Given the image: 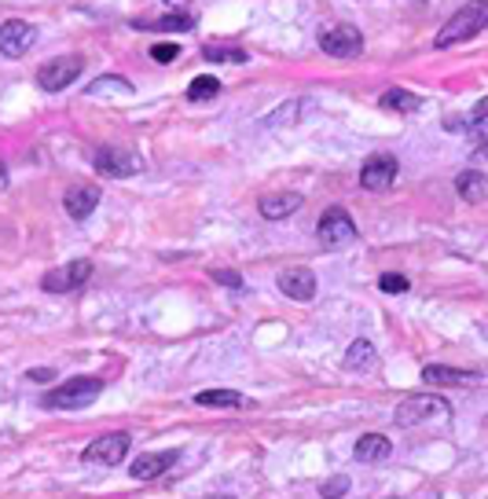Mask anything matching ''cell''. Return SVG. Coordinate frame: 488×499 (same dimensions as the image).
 <instances>
[{"label": "cell", "mask_w": 488, "mask_h": 499, "mask_svg": "<svg viewBox=\"0 0 488 499\" xmlns=\"http://www.w3.org/2000/svg\"><path fill=\"white\" fill-rule=\"evenodd\" d=\"M422 382H433V386H473V382H481V375L477 371H462V367L426 364L422 367Z\"/></svg>", "instance_id": "obj_15"}, {"label": "cell", "mask_w": 488, "mask_h": 499, "mask_svg": "<svg viewBox=\"0 0 488 499\" xmlns=\"http://www.w3.org/2000/svg\"><path fill=\"white\" fill-rule=\"evenodd\" d=\"M353 455H356V462H382V459L393 455V441H389L386 433H364V437L356 441Z\"/></svg>", "instance_id": "obj_16"}, {"label": "cell", "mask_w": 488, "mask_h": 499, "mask_svg": "<svg viewBox=\"0 0 488 499\" xmlns=\"http://www.w3.org/2000/svg\"><path fill=\"white\" fill-rule=\"evenodd\" d=\"M378 287H382V294H408V276H397V272H386L382 280H378Z\"/></svg>", "instance_id": "obj_26"}, {"label": "cell", "mask_w": 488, "mask_h": 499, "mask_svg": "<svg viewBox=\"0 0 488 499\" xmlns=\"http://www.w3.org/2000/svg\"><path fill=\"white\" fill-rule=\"evenodd\" d=\"M276 287L287 298H294V302H313L316 298V276H313V269H287V272L276 276Z\"/></svg>", "instance_id": "obj_12"}, {"label": "cell", "mask_w": 488, "mask_h": 499, "mask_svg": "<svg viewBox=\"0 0 488 499\" xmlns=\"http://www.w3.org/2000/svg\"><path fill=\"white\" fill-rule=\"evenodd\" d=\"M89 280H92V261H70V265L56 269V272H45V276H41V287H45L48 294H74V291L85 287Z\"/></svg>", "instance_id": "obj_7"}, {"label": "cell", "mask_w": 488, "mask_h": 499, "mask_svg": "<svg viewBox=\"0 0 488 499\" xmlns=\"http://www.w3.org/2000/svg\"><path fill=\"white\" fill-rule=\"evenodd\" d=\"M302 195L298 191H283V195H265L261 198V217H269V220H283V217H291V213H298L302 209Z\"/></svg>", "instance_id": "obj_18"}, {"label": "cell", "mask_w": 488, "mask_h": 499, "mask_svg": "<svg viewBox=\"0 0 488 499\" xmlns=\"http://www.w3.org/2000/svg\"><path fill=\"white\" fill-rule=\"evenodd\" d=\"M85 92H89V96H103V92H125V96H129V92H133V81H129V78H96V81H92Z\"/></svg>", "instance_id": "obj_22"}, {"label": "cell", "mask_w": 488, "mask_h": 499, "mask_svg": "<svg viewBox=\"0 0 488 499\" xmlns=\"http://www.w3.org/2000/svg\"><path fill=\"white\" fill-rule=\"evenodd\" d=\"M154 27H158V30H176V34H184V30H195V19H191V16H165V19H158Z\"/></svg>", "instance_id": "obj_27"}, {"label": "cell", "mask_w": 488, "mask_h": 499, "mask_svg": "<svg viewBox=\"0 0 488 499\" xmlns=\"http://www.w3.org/2000/svg\"><path fill=\"white\" fill-rule=\"evenodd\" d=\"M195 404L198 408H250V400L235 393V389H206V393H195Z\"/></svg>", "instance_id": "obj_19"}, {"label": "cell", "mask_w": 488, "mask_h": 499, "mask_svg": "<svg viewBox=\"0 0 488 499\" xmlns=\"http://www.w3.org/2000/svg\"><path fill=\"white\" fill-rule=\"evenodd\" d=\"M81 70H85V59H81V56L52 59V63H45V67L37 70V89H45V92H63V89H70V85L81 78Z\"/></svg>", "instance_id": "obj_4"}, {"label": "cell", "mask_w": 488, "mask_h": 499, "mask_svg": "<svg viewBox=\"0 0 488 499\" xmlns=\"http://www.w3.org/2000/svg\"><path fill=\"white\" fill-rule=\"evenodd\" d=\"M320 48L327 56H334V59H353V56L364 52V37H360L356 27H331V30L320 34Z\"/></svg>", "instance_id": "obj_10"}, {"label": "cell", "mask_w": 488, "mask_h": 499, "mask_svg": "<svg viewBox=\"0 0 488 499\" xmlns=\"http://www.w3.org/2000/svg\"><path fill=\"white\" fill-rule=\"evenodd\" d=\"M448 415V400L440 397H430V393H419V397H408L400 408H397V426H419V422H430V419H440Z\"/></svg>", "instance_id": "obj_5"}, {"label": "cell", "mask_w": 488, "mask_h": 499, "mask_svg": "<svg viewBox=\"0 0 488 499\" xmlns=\"http://www.w3.org/2000/svg\"><path fill=\"white\" fill-rule=\"evenodd\" d=\"M316 239H320L324 250H342V246H349L356 239V224L342 206H331L316 224Z\"/></svg>", "instance_id": "obj_3"}, {"label": "cell", "mask_w": 488, "mask_h": 499, "mask_svg": "<svg viewBox=\"0 0 488 499\" xmlns=\"http://www.w3.org/2000/svg\"><path fill=\"white\" fill-rule=\"evenodd\" d=\"M27 378H37V382H45V378H56V371H45V367H41V371H27Z\"/></svg>", "instance_id": "obj_31"}, {"label": "cell", "mask_w": 488, "mask_h": 499, "mask_svg": "<svg viewBox=\"0 0 488 499\" xmlns=\"http://www.w3.org/2000/svg\"><path fill=\"white\" fill-rule=\"evenodd\" d=\"M481 30H488V0H466V5L440 27L437 34V48H451L462 45L470 37H477Z\"/></svg>", "instance_id": "obj_1"}, {"label": "cell", "mask_w": 488, "mask_h": 499, "mask_svg": "<svg viewBox=\"0 0 488 499\" xmlns=\"http://www.w3.org/2000/svg\"><path fill=\"white\" fill-rule=\"evenodd\" d=\"M217 283H224V287H231V291H242V276L239 272H228V269H213L209 272Z\"/></svg>", "instance_id": "obj_30"}, {"label": "cell", "mask_w": 488, "mask_h": 499, "mask_svg": "<svg viewBox=\"0 0 488 499\" xmlns=\"http://www.w3.org/2000/svg\"><path fill=\"white\" fill-rule=\"evenodd\" d=\"M125 455H129V433H107V437H96L81 459L92 466H118Z\"/></svg>", "instance_id": "obj_11"}, {"label": "cell", "mask_w": 488, "mask_h": 499, "mask_svg": "<svg viewBox=\"0 0 488 499\" xmlns=\"http://www.w3.org/2000/svg\"><path fill=\"white\" fill-rule=\"evenodd\" d=\"M302 107H309V103H291V107H283V111L269 114V118H265V125H269V129H276V125H283V122H298V111H302Z\"/></svg>", "instance_id": "obj_29"}, {"label": "cell", "mask_w": 488, "mask_h": 499, "mask_svg": "<svg viewBox=\"0 0 488 499\" xmlns=\"http://www.w3.org/2000/svg\"><path fill=\"white\" fill-rule=\"evenodd\" d=\"M375 364V345L367 342V338H356L353 345H349V353H345V367L349 371H367Z\"/></svg>", "instance_id": "obj_21"}, {"label": "cell", "mask_w": 488, "mask_h": 499, "mask_svg": "<svg viewBox=\"0 0 488 499\" xmlns=\"http://www.w3.org/2000/svg\"><path fill=\"white\" fill-rule=\"evenodd\" d=\"M176 459H180V451L176 448H165V451H147V455H140L136 462H133V477L136 481H154V477H162L165 470H173L176 466Z\"/></svg>", "instance_id": "obj_13"}, {"label": "cell", "mask_w": 488, "mask_h": 499, "mask_svg": "<svg viewBox=\"0 0 488 499\" xmlns=\"http://www.w3.org/2000/svg\"><path fill=\"white\" fill-rule=\"evenodd\" d=\"M397 173H400L397 158L386 154V151H378V154H371V158L360 165V187H364V191H389L393 180H397Z\"/></svg>", "instance_id": "obj_6"}, {"label": "cell", "mask_w": 488, "mask_h": 499, "mask_svg": "<svg viewBox=\"0 0 488 499\" xmlns=\"http://www.w3.org/2000/svg\"><path fill=\"white\" fill-rule=\"evenodd\" d=\"M455 191H459V198H466L470 206H488V176H484V173H473V169L459 173V176H455Z\"/></svg>", "instance_id": "obj_17"}, {"label": "cell", "mask_w": 488, "mask_h": 499, "mask_svg": "<svg viewBox=\"0 0 488 499\" xmlns=\"http://www.w3.org/2000/svg\"><path fill=\"white\" fill-rule=\"evenodd\" d=\"M345 492H349V477H345V473L327 477V481L320 484V499H342Z\"/></svg>", "instance_id": "obj_24"}, {"label": "cell", "mask_w": 488, "mask_h": 499, "mask_svg": "<svg viewBox=\"0 0 488 499\" xmlns=\"http://www.w3.org/2000/svg\"><path fill=\"white\" fill-rule=\"evenodd\" d=\"M63 206H67V213H70L74 220H85V217H92L96 206H100V187H96V184H74V187H67Z\"/></svg>", "instance_id": "obj_14"}, {"label": "cell", "mask_w": 488, "mask_h": 499, "mask_svg": "<svg viewBox=\"0 0 488 499\" xmlns=\"http://www.w3.org/2000/svg\"><path fill=\"white\" fill-rule=\"evenodd\" d=\"M8 184H12V180H8V165H5V162H0V191H5Z\"/></svg>", "instance_id": "obj_32"}, {"label": "cell", "mask_w": 488, "mask_h": 499, "mask_svg": "<svg viewBox=\"0 0 488 499\" xmlns=\"http://www.w3.org/2000/svg\"><path fill=\"white\" fill-rule=\"evenodd\" d=\"M206 59H213V63H247L250 56L242 52V48H206Z\"/></svg>", "instance_id": "obj_25"}, {"label": "cell", "mask_w": 488, "mask_h": 499, "mask_svg": "<svg viewBox=\"0 0 488 499\" xmlns=\"http://www.w3.org/2000/svg\"><path fill=\"white\" fill-rule=\"evenodd\" d=\"M37 45V30L23 19H8L5 27H0V56L5 59H19L27 56L30 48Z\"/></svg>", "instance_id": "obj_9"}, {"label": "cell", "mask_w": 488, "mask_h": 499, "mask_svg": "<svg viewBox=\"0 0 488 499\" xmlns=\"http://www.w3.org/2000/svg\"><path fill=\"white\" fill-rule=\"evenodd\" d=\"M220 92V81L217 78H195L191 89H187V100L191 103H202V100H213Z\"/></svg>", "instance_id": "obj_23"}, {"label": "cell", "mask_w": 488, "mask_h": 499, "mask_svg": "<svg viewBox=\"0 0 488 499\" xmlns=\"http://www.w3.org/2000/svg\"><path fill=\"white\" fill-rule=\"evenodd\" d=\"M151 59L165 67V63L180 59V45H173V41H162V45H154V48H151Z\"/></svg>", "instance_id": "obj_28"}, {"label": "cell", "mask_w": 488, "mask_h": 499, "mask_svg": "<svg viewBox=\"0 0 488 499\" xmlns=\"http://www.w3.org/2000/svg\"><path fill=\"white\" fill-rule=\"evenodd\" d=\"M209 499H231V495H209Z\"/></svg>", "instance_id": "obj_34"}, {"label": "cell", "mask_w": 488, "mask_h": 499, "mask_svg": "<svg viewBox=\"0 0 488 499\" xmlns=\"http://www.w3.org/2000/svg\"><path fill=\"white\" fill-rule=\"evenodd\" d=\"M378 107L382 111H397V114H411V111L422 107V100L415 92H408V89H389V92L378 96Z\"/></svg>", "instance_id": "obj_20"}, {"label": "cell", "mask_w": 488, "mask_h": 499, "mask_svg": "<svg viewBox=\"0 0 488 499\" xmlns=\"http://www.w3.org/2000/svg\"><path fill=\"white\" fill-rule=\"evenodd\" d=\"M100 393H103V382H100V378H85V375H78V378L56 386L52 393H45V397H41V408H56V411H81V408L96 404Z\"/></svg>", "instance_id": "obj_2"}, {"label": "cell", "mask_w": 488, "mask_h": 499, "mask_svg": "<svg viewBox=\"0 0 488 499\" xmlns=\"http://www.w3.org/2000/svg\"><path fill=\"white\" fill-rule=\"evenodd\" d=\"M165 5H176V8H180V5H187V0H165Z\"/></svg>", "instance_id": "obj_33"}, {"label": "cell", "mask_w": 488, "mask_h": 499, "mask_svg": "<svg viewBox=\"0 0 488 499\" xmlns=\"http://www.w3.org/2000/svg\"><path fill=\"white\" fill-rule=\"evenodd\" d=\"M92 162H96V169L103 176H136L143 169V158L136 151H129V147H100Z\"/></svg>", "instance_id": "obj_8"}]
</instances>
